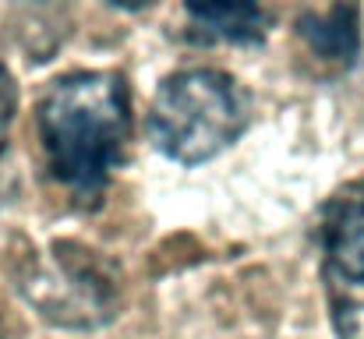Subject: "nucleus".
I'll return each mask as SVG.
<instances>
[{
	"label": "nucleus",
	"instance_id": "nucleus-3",
	"mask_svg": "<svg viewBox=\"0 0 364 339\" xmlns=\"http://www.w3.org/2000/svg\"><path fill=\"white\" fill-rule=\"evenodd\" d=\"M318 244L336 339H364V181L343 184L326 202Z\"/></svg>",
	"mask_w": 364,
	"mask_h": 339
},
{
	"label": "nucleus",
	"instance_id": "nucleus-7",
	"mask_svg": "<svg viewBox=\"0 0 364 339\" xmlns=\"http://www.w3.org/2000/svg\"><path fill=\"white\" fill-rule=\"evenodd\" d=\"M117 7H127V11H138V7H149L152 0H114Z\"/></svg>",
	"mask_w": 364,
	"mask_h": 339
},
{
	"label": "nucleus",
	"instance_id": "nucleus-2",
	"mask_svg": "<svg viewBox=\"0 0 364 339\" xmlns=\"http://www.w3.org/2000/svg\"><path fill=\"white\" fill-rule=\"evenodd\" d=\"M247 120L251 103L230 75L191 68L170 75L156 89L145 127L163 156L195 166L230 149L244 134Z\"/></svg>",
	"mask_w": 364,
	"mask_h": 339
},
{
	"label": "nucleus",
	"instance_id": "nucleus-4",
	"mask_svg": "<svg viewBox=\"0 0 364 339\" xmlns=\"http://www.w3.org/2000/svg\"><path fill=\"white\" fill-rule=\"evenodd\" d=\"M25 297L60 325H100L114 315V279L89 258V251L57 247L21 279Z\"/></svg>",
	"mask_w": 364,
	"mask_h": 339
},
{
	"label": "nucleus",
	"instance_id": "nucleus-5",
	"mask_svg": "<svg viewBox=\"0 0 364 339\" xmlns=\"http://www.w3.org/2000/svg\"><path fill=\"white\" fill-rule=\"evenodd\" d=\"M191 25L205 39L220 43H258L265 32L262 0H184Z\"/></svg>",
	"mask_w": 364,
	"mask_h": 339
},
{
	"label": "nucleus",
	"instance_id": "nucleus-1",
	"mask_svg": "<svg viewBox=\"0 0 364 339\" xmlns=\"http://www.w3.org/2000/svg\"><path fill=\"white\" fill-rule=\"evenodd\" d=\"M50 173L82 202L110 184L131 138V96L117 71H75L57 78L36 110Z\"/></svg>",
	"mask_w": 364,
	"mask_h": 339
},
{
	"label": "nucleus",
	"instance_id": "nucleus-6",
	"mask_svg": "<svg viewBox=\"0 0 364 339\" xmlns=\"http://www.w3.org/2000/svg\"><path fill=\"white\" fill-rule=\"evenodd\" d=\"M14 110H18V89H14L11 71L0 64V149L7 145V127L14 120Z\"/></svg>",
	"mask_w": 364,
	"mask_h": 339
}]
</instances>
